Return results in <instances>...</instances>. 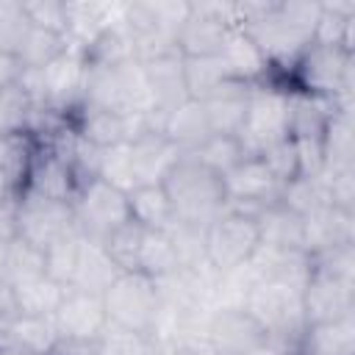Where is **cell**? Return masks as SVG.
<instances>
[{
    "instance_id": "obj_51",
    "label": "cell",
    "mask_w": 355,
    "mask_h": 355,
    "mask_svg": "<svg viewBox=\"0 0 355 355\" xmlns=\"http://www.w3.org/2000/svg\"><path fill=\"white\" fill-rule=\"evenodd\" d=\"M17 194H19V186L0 169V208H6L8 202H14L17 200Z\"/></svg>"
},
{
    "instance_id": "obj_11",
    "label": "cell",
    "mask_w": 355,
    "mask_h": 355,
    "mask_svg": "<svg viewBox=\"0 0 355 355\" xmlns=\"http://www.w3.org/2000/svg\"><path fill=\"white\" fill-rule=\"evenodd\" d=\"M72 214H75L78 230L86 239L103 241L108 233H114L116 227L130 222L128 191H122L100 178H92V180L80 183V189L72 200Z\"/></svg>"
},
{
    "instance_id": "obj_13",
    "label": "cell",
    "mask_w": 355,
    "mask_h": 355,
    "mask_svg": "<svg viewBox=\"0 0 355 355\" xmlns=\"http://www.w3.org/2000/svg\"><path fill=\"white\" fill-rule=\"evenodd\" d=\"M205 344L214 355H250L269 336L244 305H216L205 319Z\"/></svg>"
},
{
    "instance_id": "obj_9",
    "label": "cell",
    "mask_w": 355,
    "mask_h": 355,
    "mask_svg": "<svg viewBox=\"0 0 355 355\" xmlns=\"http://www.w3.org/2000/svg\"><path fill=\"white\" fill-rule=\"evenodd\" d=\"M283 139H288V86L280 80H263L250 89L239 141L247 155H261Z\"/></svg>"
},
{
    "instance_id": "obj_29",
    "label": "cell",
    "mask_w": 355,
    "mask_h": 355,
    "mask_svg": "<svg viewBox=\"0 0 355 355\" xmlns=\"http://www.w3.org/2000/svg\"><path fill=\"white\" fill-rule=\"evenodd\" d=\"M258 227H261V247H269V250H302L305 252L302 216L291 214L280 202H272V205L261 208Z\"/></svg>"
},
{
    "instance_id": "obj_22",
    "label": "cell",
    "mask_w": 355,
    "mask_h": 355,
    "mask_svg": "<svg viewBox=\"0 0 355 355\" xmlns=\"http://www.w3.org/2000/svg\"><path fill=\"white\" fill-rule=\"evenodd\" d=\"M67 8V42L75 50H86L103 31H108L122 3H97V0H64Z\"/></svg>"
},
{
    "instance_id": "obj_2",
    "label": "cell",
    "mask_w": 355,
    "mask_h": 355,
    "mask_svg": "<svg viewBox=\"0 0 355 355\" xmlns=\"http://www.w3.org/2000/svg\"><path fill=\"white\" fill-rule=\"evenodd\" d=\"M283 86L300 94L330 100L336 108H352V53L311 39V44L288 69Z\"/></svg>"
},
{
    "instance_id": "obj_5",
    "label": "cell",
    "mask_w": 355,
    "mask_h": 355,
    "mask_svg": "<svg viewBox=\"0 0 355 355\" xmlns=\"http://www.w3.org/2000/svg\"><path fill=\"white\" fill-rule=\"evenodd\" d=\"M80 103L116 114L153 111L150 92L136 58H125L116 64H86Z\"/></svg>"
},
{
    "instance_id": "obj_43",
    "label": "cell",
    "mask_w": 355,
    "mask_h": 355,
    "mask_svg": "<svg viewBox=\"0 0 355 355\" xmlns=\"http://www.w3.org/2000/svg\"><path fill=\"white\" fill-rule=\"evenodd\" d=\"M31 19L17 0H0V55L17 58L25 36L31 33Z\"/></svg>"
},
{
    "instance_id": "obj_44",
    "label": "cell",
    "mask_w": 355,
    "mask_h": 355,
    "mask_svg": "<svg viewBox=\"0 0 355 355\" xmlns=\"http://www.w3.org/2000/svg\"><path fill=\"white\" fill-rule=\"evenodd\" d=\"M36 153V139L31 133H19V136H0V169L22 189L28 164Z\"/></svg>"
},
{
    "instance_id": "obj_20",
    "label": "cell",
    "mask_w": 355,
    "mask_h": 355,
    "mask_svg": "<svg viewBox=\"0 0 355 355\" xmlns=\"http://www.w3.org/2000/svg\"><path fill=\"white\" fill-rule=\"evenodd\" d=\"M219 61L225 67L227 80H236V83H244V86H258L263 80H277L266 55L261 53V47L241 28H233L227 33L225 47L219 53Z\"/></svg>"
},
{
    "instance_id": "obj_39",
    "label": "cell",
    "mask_w": 355,
    "mask_h": 355,
    "mask_svg": "<svg viewBox=\"0 0 355 355\" xmlns=\"http://www.w3.org/2000/svg\"><path fill=\"white\" fill-rule=\"evenodd\" d=\"M189 155L197 158L200 164H205L208 169H214L216 175H227L233 166H239L244 158H250L247 150L241 147L239 136H225V133H214Z\"/></svg>"
},
{
    "instance_id": "obj_7",
    "label": "cell",
    "mask_w": 355,
    "mask_h": 355,
    "mask_svg": "<svg viewBox=\"0 0 355 355\" xmlns=\"http://www.w3.org/2000/svg\"><path fill=\"white\" fill-rule=\"evenodd\" d=\"M103 305L108 324L153 336L161 313L158 280L141 272H119V277L103 291Z\"/></svg>"
},
{
    "instance_id": "obj_3",
    "label": "cell",
    "mask_w": 355,
    "mask_h": 355,
    "mask_svg": "<svg viewBox=\"0 0 355 355\" xmlns=\"http://www.w3.org/2000/svg\"><path fill=\"white\" fill-rule=\"evenodd\" d=\"M241 305L258 319L266 330L269 344L286 355H297L302 333H305V313H302V291L277 280H252L244 291Z\"/></svg>"
},
{
    "instance_id": "obj_12",
    "label": "cell",
    "mask_w": 355,
    "mask_h": 355,
    "mask_svg": "<svg viewBox=\"0 0 355 355\" xmlns=\"http://www.w3.org/2000/svg\"><path fill=\"white\" fill-rule=\"evenodd\" d=\"M233 28V3H189V17L178 31L175 47L183 58L219 55Z\"/></svg>"
},
{
    "instance_id": "obj_35",
    "label": "cell",
    "mask_w": 355,
    "mask_h": 355,
    "mask_svg": "<svg viewBox=\"0 0 355 355\" xmlns=\"http://www.w3.org/2000/svg\"><path fill=\"white\" fill-rule=\"evenodd\" d=\"M36 116V105L25 86L14 78L0 86V136H19L31 133Z\"/></svg>"
},
{
    "instance_id": "obj_21",
    "label": "cell",
    "mask_w": 355,
    "mask_h": 355,
    "mask_svg": "<svg viewBox=\"0 0 355 355\" xmlns=\"http://www.w3.org/2000/svg\"><path fill=\"white\" fill-rule=\"evenodd\" d=\"M302 239L308 255L355 244V214L333 205H322L313 214L302 216Z\"/></svg>"
},
{
    "instance_id": "obj_19",
    "label": "cell",
    "mask_w": 355,
    "mask_h": 355,
    "mask_svg": "<svg viewBox=\"0 0 355 355\" xmlns=\"http://www.w3.org/2000/svg\"><path fill=\"white\" fill-rule=\"evenodd\" d=\"M139 67H141V75L150 92L153 111L169 114L172 108L189 100L186 80H183V55L178 50H166L153 58H144L139 61Z\"/></svg>"
},
{
    "instance_id": "obj_34",
    "label": "cell",
    "mask_w": 355,
    "mask_h": 355,
    "mask_svg": "<svg viewBox=\"0 0 355 355\" xmlns=\"http://www.w3.org/2000/svg\"><path fill=\"white\" fill-rule=\"evenodd\" d=\"M180 266V255H178V244L172 239L169 230H147L141 233V247H139V272L161 280L166 275H172Z\"/></svg>"
},
{
    "instance_id": "obj_30",
    "label": "cell",
    "mask_w": 355,
    "mask_h": 355,
    "mask_svg": "<svg viewBox=\"0 0 355 355\" xmlns=\"http://www.w3.org/2000/svg\"><path fill=\"white\" fill-rule=\"evenodd\" d=\"M8 288H11L14 311L17 313H25V316H53L55 308L61 305L64 294H67V288L61 283L50 280L47 275L22 280V283L8 286Z\"/></svg>"
},
{
    "instance_id": "obj_42",
    "label": "cell",
    "mask_w": 355,
    "mask_h": 355,
    "mask_svg": "<svg viewBox=\"0 0 355 355\" xmlns=\"http://www.w3.org/2000/svg\"><path fill=\"white\" fill-rule=\"evenodd\" d=\"M141 233H144V227L130 219V222H125L122 227H116L114 233H108V236L103 239L105 252L111 255V261H114L122 272H139Z\"/></svg>"
},
{
    "instance_id": "obj_25",
    "label": "cell",
    "mask_w": 355,
    "mask_h": 355,
    "mask_svg": "<svg viewBox=\"0 0 355 355\" xmlns=\"http://www.w3.org/2000/svg\"><path fill=\"white\" fill-rule=\"evenodd\" d=\"M161 133L178 147L180 155L194 153L205 139L214 136V130L208 125V116H205V108L197 100H186L178 108H172L169 114H164Z\"/></svg>"
},
{
    "instance_id": "obj_8",
    "label": "cell",
    "mask_w": 355,
    "mask_h": 355,
    "mask_svg": "<svg viewBox=\"0 0 355 355\" xmlns=\"http://www.w3.org/2000/svg\"><path fill=\"white\" fill-rule=\"evenodd\" d=\"M83 78H86V61L83 53L75 47H69L42 69H28L17 75V80L25 86L36 108H50L64 114L80 105Z\"/></svg>"
},
{
    "instance_id": "obj_14",
    "label": "cell",
    "mask_w": 355,
    "mask_h": 355,
    "mask_svg": "<svg viewBox=\"0 0 355 355\" xmlns=\"http://www.w3.org/2000/svg\"><path fill=\"white\" fill-rule=\"evenodd\" d=\"M302 313L305 324L355 313V277L311 263V277L302 288Z\"/></svg>"
},
{
    "instance_id": "obj_28",
    "label": "cell",
    "mask_w": 355,
    "mask_h": 355,
    "mask_svg": "<svg viewBox=\"0 0 355 355\" xmlns=\"http://www.w3.org/2000/svg\"><path fill=\"white\" fill-rule=\"evenodd\" d=\"M322 172L352 169L355 166V122L352 108H333L324 136H322Z\"/></svg>"
},
{
    "instance_id": "obj_53",
    "label": "cell",
    "mask_w": 355,
    "mask_h": 355,
    "mask_svg": "<svg viewBox=\"0 0 355 355\" xmlns=\"http://www.w3.org/2000/svg\"><path fill=\"white\" fill-rule=\"evenodd\" d=\"M0 355H33V352L17 349V347H11V344H0Z\"/></svg>"
},
{
    "instance_id": "obj_50",
    "label": "cell",
    "mask_w": 355,
    "mask_h": 355,
    "mask_svg": "<svg viewBox=\"0 0 355 355\" xmlns=\"http://www.w3.org/2000/svg\"><path fill=\"white\" fill-rule=\"evenodd\" d=\"M53 355H100L94 344H80V341H58Z\"/></svg>"
},
{
    "instance_id": "obj_23",
    "label": "cell",
    "mask_w": 355,
    "mask_h": 355,
    "mask_svg": "<svg viewBox=\"0 0 355 355\" xmlns=\"http://www.w3.org/2000/svg\"><path fill=\"white\" fill-rule=\"evenodd\" d=\"M130 144V161H133V178L136 186H158L180 158L178 147L164 133H144Z\"/></svg>"
},
{
    "instance_id": "obj_45",
    "label": "cell",
    "mask_w": 355,
    "mask_h": 355,
    "mask_svg": "<svg viewBox=\"0 0 355 355\" xmlns=\"http://www.w3.org/2000/svg\"><path fill=\"white\" fill-rule=\"evenodd\" d=\"M97 178L122 189V191H130L136 189V178H133V161H130V144H116V147H108L100 153V164H97Z\"/></svg>"
},
{
    "instance_id": "obj_16",
    "label": "cell",
    "mask_w": 355,
    "mask_h": 355,
    "mask_svg": "<svg viewBox=\"0 0 355 355\" xmlns=\"http://www.w3.org/2000/svg\"><path fill=\"white\" fill-rule=\"evenodd\" d=\"M222 180L227 191V205L236 211H247V214H261V208L277 202L280 189H283L258 155L244 158L239 166L222 175Z\"/></svg>"
},
{
    "instance_id": "obj_49",
    "label": "cell",
    "mask_w": 355,
    "mask_h": 355,
    "mask_svg": "<svg viewBox=\"0 0 355 355\" xmlns=\"http://www.w3.org/2000/svg\"><path fill=\"white\" fill-rule=\"evenodd\" d=\"M22 8L33 28L55 31L67 36V8L64 0H22Z\"/></svg>"
},
{
    "instance_id": "obj_41",
    "label": "cell",
    "mask_w": 355,
    "mask_h": 355,
    "mask_svg": "<svg viewBox=\"0 0 355 355\" xmlns=\"http://www.w3.org/2000/svg\"><path fill=\"white\" fill-rule=\"evenodd\" d=\"M100 355H164L158 341L147 333H133L125 327H114L108 324L103 330V336L94 341Z\"/></svg>"
},
{
    "instance_id": "obj_54",
    "label": "cell",
    "mask_w": 355,
    "mask_h": 355,
    "mask_svg": "<svg viewBox=\"0 0 355 355\" xmlns=\"http://www.w3.org/2000/svg\"><path fill=\"white\" fill-rule=\"evenodd\" d=\"M250 355H286V352H280L277 347L266 344V347H261V349H255V352H250Z\"/></svg>"
},
{
    "instance_id": "obj_36",
    "label": "cell",
    "mask_w": 355,
    "mask_h": 355,
    "mask_svg": "<svg viewBox=\"0 0 355 355\" xmlns=\"http://www.w3.org/2000/svg\"><path fill=\"white\" fill-rule=\"evenodd\" d=\"M69 50V42L64 33H55V31H44V28H31V33L25 36L19 53H17V67L19 72H28V69H42L47 67L50 61H55L61 53Z\"/></svg>"
},
{
    "instance_id": "obj_24",
    "label": "cell",
    "mask_w": 355,
    "mask_h": 355,
    "mask_svg": "<svg viewBox=\"0 0 355 355\" xmlns=\"http://www.w3.org/2000/svg\"><path fill=\"white\" fill-rule=\"evenodd\" d=\"M250 89L252 86H244V83H236V80H225L205 100H197V103H202L208 125H211L214 133L239 136V130L244 125V114H247Z\"/></svg>"
},
{
    "instance_id": "obj_47",
    "label": "cell",
    "mask_w": 355,
    "mask_h": 355,
    "mask_svg": "<svg viewBox=\"0 0 355 355\" xmlns=\"http://www.w3.org/2000/svg\"><path fill=\"white\" fill-rule=\"evenodd\" d=\"M258 158L266 164V169L272 172V178H275L280 186L288 183V180H294V178L300 175V158H297V147H294L291 139L277 141L275 147L263 150Z\"/></svg>"
},
{
    "instance_id": "obj_32",
    "label": "cell",
    "mask_w": 355,
    "mask_h": 355,
    "mask_svg": "<svg viewBox=\"0 0 355 355\" xmlns=\"http://www.w3.org/2000/svg\"><path fill=\"white\" fill-rule=\"evenodd\" d=\"M39 275H44V252L19 236H6L0 247V280L6 286H17Z\"/></svg>"
},
{
    "instance_id": "obj_31",
    "label": "cell",
    "mask_w": 355,
    "mask_h": 355,
    "mask_svg": "<svg viewBox=\"0 0 355 355\" xmlns=\"http://www.w3.org/2000/svg\"><path fill=\"white\" fill-rule=\"evenodd\" d=\"M119 266L111 261V255L105 252L103 241H92L83 239V252H80V263H78V275L72 280L69 288H80V291H92V294H103L116 277H119Z\"/></svg>"
},
{
    "instance_id": "obj_40",
    "label": "cell",
    "mask_w": 355,
    "mask_h": 355,
    "mask_svg": "<svg viewBox=\"0 0 355 355\" xmlns=\"http://www.w3.org/2000/svg\"><path fill=\"white\" fill-rule=\"evenodd\" d=\"M183 80H186V94L189 100H205L216 86L227 80L225 67L219 55L208 58H183Z\"/></svg>"
},
{
    "instance_id": "obj_26",
    "label": "cell",
    "mask_w": 355,
    "mask_h": 355,
    "mask_svg": "<svg viewBox=\"0 0 355 355\" xmlns=\"http://www.w3.org/2000/svg\"><path fill=\"white\" fill-rule=\"evenodd\" d=\"M58 341L61 338H58V330L53 324V316L14 313L0 330V344H11V347L33 352V355H53Z\"/></svg>"
},
{
    "instance_id": "obj_27",
    "label": "cell",
    "mask_w": 355,
    "mask_h": 355,
    "mask_svg": "<svg viewBox=\"0 0 355 355\" xmlns=\"http://www.w3.org/2000/svg\"><path fill=\"white\" fill-rule=\"evenodd\" d=\"M297 355H355V313L308 324Z\"/></svg>"
},
{
    "instance_id": "obj_15",
    "label": "cell",
    "mask_w": 355,
    "mask_h": 355,
    "mask_svg": "<svg viewBox=\"0 0 355 355\" xmlns=\"http://www.w3.org/2000/svg\"><path fill=\"white\" fill-rule=\"evenodd\" d=\"M53 324H55L61 341L94 344L103 336V330L108 327L103 294H92V291H80V288H67L61 305L53 313Z\"/></svg>"
},
{
    "instance_id": "obj_48",
    "label": "cell",
    "mask_w": 355,
    "mask_h": 355,
    "mask_svg": "<svg viewBox=\"0 0 355 355\" xmlns=\"http://www.w3.org/2000/svg\"><path fill=\"white\" fill-rule=\"evenodd\" d=\"M322 183H324L327 202L333 208H341V211L355 214V166L352 169L322 172Z\"/></svg>"
},
{
    "instance_id": "obj_6",
    "label": "cell",
    "mask_w": 355,
    "mask_h": 355,
    "mask_svg": "<svg viewBox=\"0 0 355 355\" xmlns=\"http://www.w3.org/2000/svg\"><path fill=\"white\" fill-rule=\"evenodd\" d=\"M258 247H261L258 214L236 211L227 205L202 230V255L216 275H227L247 266L258 252Z\"/></svg>"
},
{
    "instance_id": "obj_37",
    "label": "cell",
    "mask_w": 355,
    "mask_h": 355,
    "mask_svg": "<svg viewBox=\"0 0 355 355\" xmlns=\"http://www.w3.org/2000/svg\"><path fill=\"white\" fill-rule=\"evenodd\" d=\"M83 233L75 230L64 239H58L55 244H50L44 250V275L55 283H61L64 288L72 286L75 275H78V263H80V252H83Z\"/></svg>"
},
{
    "instance_id": "obj_18",
    "label": "cell",
    "mask_w": 355,
    "mask_h": 355,
    "mask_svg": "<svg viewBox=\"0 0 355 355\" xmlns=\"http://www.w3.org/2000/svg\"><path fill=\"white\" fill-rule=\"evenodd\" d=\"M69 119H72V128L78 130V136L97 150H108V147L133 141V136H136V114H116L108 108L80 103L72 108Z\"/></svg>"
},
{
    "instance_id": "obj_38",
    "label": "cell",
    "mask_w": 355,
    "mask_h": 355,
    "mask_svg": "<svg viewBox=\"0 0 355 355\" xmlns=\"http://www.w3.org/2000/svg\"><path fill=\"white\" fill-rule=\"evenodd\" d=\"M277 202H280L283 208H288L291 214H297V216H308V214H313L316 208L330 205V202H327V194H324L322 175H297L294 180L283 183Z\"/></svg>"
},
{
    "instance_id": "obj_33",
    "label": "cell",
    "mask_w": 355,
    "mask_h": 355,
    "mask_svg": "<svg viewBox=\"0 0 355 355\" xmlns=\"http://www.w3.org/2000/svg\"><path fill=\"white\" fill-rule=\"evenodd\" d=\"M130 202V219L147 230H169L175 225L169 197L164 186H136L128 191Z\"/></svg>"
},
{
    "instance_id": "obj_4",
    "label": "cell",
    "mask_w": 355,
    "mask_h": 355,
    "mask_svg": "<svg viewBox=\"0 0 355 355\" xmlns=\"http://www.w3.org/2000/svg\"><path fill=\"white\" fill-rule=\"evenodd\" d=\"M189 17L186 0H133L119 8V28L125 31L133 58L144 61L166 50H178V31Z\"/></svg>"
},
{
    "instance_id": "obj_17",
    "label": "cell",
    "mask_w": 355,
    "mask_h": 355,
    "mask_svg": "<svg viewBox=\"0 0 355 355\" xmlns=\"http://www.w3.org/2000/svg\"><path fill=\"white\" fill-rule=\"evenodd\" d=\"M80 189V178L75 175V169L50 147L36 141V153L28 164L25 180L19 191H33L50 200H61V202H72L75 194Z\"/></svg>"
},
{
    "instance_id": "obj_52",
    "label": "cell",
    "mask_w": 355,
    "mask_h": 355,
    "mask_svg": "<svg viewBox=\"0 0 355 355\" xmlns=\"http://www.w3.org/2000/svg\"><path fill=\"white\" fill-rule=\"evenodd\" d=\"M164 355H214L208 347H191V349H178V352H164Z\"/></svg>"
},
{
    "instance_id": "obj_1",
    "label": "cell",
    "mask_w": 355,
    "mask_h": 355,
    "mask_svg": "<svg viewBox=\"0 0 355 355\" xmlns=\"http://www.w3.org/2000/svg\"><path fill=\"white\" fill-rule=\"evenodd\" d=\"M161 186L169 197L175 225L205 227L227 208V191L222 175H216L191 155H180Z\"/></svg>"
},
{
    "instance_id": "obj_10",
    "label": "cell",
    "mask_w": 355,
    "mask_h": 355,
    "mask_svg": "<svg viewBox=\"0 0 355 355\" xmlns=\"http://www.w3.org/2000/svg\"><path fill=\"white\" fill-rule=\"evenodd\" d=\"M11 225H14V236H19L22 241L33 244L42 252L50 244H55L58 239L78 230L72 202L50 200V197L33 194V191L17 194L14 211H11Z\"/></svg>"
},
{
    "instance_id": "obj_46",
    "label": "cell",
    "mask_w": 355,
    "mask_h": 355,
    "mask_svg": "<svg viewBox=\"0 0 355 355\" xmlns=\"http://www.w3.org/2000/svg\"><path fill=\"white\" fill-rule=\"evenodd\" d=\"M275 11L286 25H291V28H297V31H302V33H308L313 39V31H316L319 17H322V3H313V0H277Z\"/></svg>"
}]
</instances>
